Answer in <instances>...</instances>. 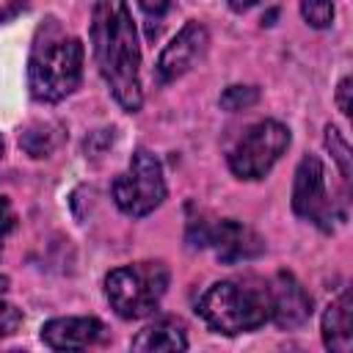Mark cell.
<instances>
[{"mask_svg": "<svg viewBox=\"0 0 353 353\" xmlns=\"http://www.w3.org/2000/svg\"><path fill=\"white\" fill-rule=\"evenodd\" d=\"M91 50L102 80L108 83L113 99L138 113L143 105L141 91V47L135 19L127 0H97L91 19Z\"/></svg>", "mask_w": 353, "mask_h": 353, "instance_id": "obj_1", "label": "cell"}, {"mask_svg": "<svg viewBox=\"0 0 353 353\" xmlns=\"http://www.w3.org/2000/svg\"><path fill=\"white\" fill-rule=\"evenodd\" d=\"M83 41L47 17L33 39L28 58V88L36 102H61L83 80Z\"/></svg>", "mask_w": 353, "mask_h": 353, "instance_id": "obj_2", "label": "cell"}, {"mask_svg": "<svg viewBox=\"0 0 353 353\" xmlns=\"http://www.w3.org/2000/svg\"><path fill=\"white\" fill-rule=\"evenodd\" d=\"M196 312L212 331L226 336L256 331L270 320V287L259 276L223 279L204 290Z\"/></svg>", "mask_w": 353, "mask_h": 353, "instance_id": "obj_3", "label": "cell"}, {"mask_svg": "<svg viewBox=\"0 0 353 353\" xmlns=\"http://www.w3.org/2000/svg\"><path fill=\"white\" fill-rule=\"evenodd\" d=\"M168 268L163 262H135L113 268L105 276V298L124 320H141L157 312L168 290Z\"/></svg>", "mask_w": 353, "mask_h": 353, "instance_id": "obj_4", "label": "cell"}, {"mask_svg": "<svg viewBox=\"0 0 353 353\" xmlns=\"http://www.w3.org/2000/svg\"><path fill=\"white\" fill-rule=\"evenodd\" d=\"M165 199L163 163L154 152L138 146L130 157L124 174L113 179V201L130 218H143L154 212Z\"/></svg>", "mask_w": 353, "mask_h": 353, "instance_id": "obj_5", "label": "cell"}, {"mask_svg": "<svg viewBox=\"0 0 353 353\" xmlns=\"http://www.w3.org/2000/svg\"><path fill=\"white\" fill-rule=\"evenodd\" d=\"M290 130L276 119L251 124L229 149V168L237 179H262L287 152Z\"/></svg>", "mask_w": 353, "mask_h": 353, "instance_id": "obj_6", "label": "cell"}, {"mask_svg": "<svg viewBox=\"0 0 353 353\" xmlns=\"http://www.w3.org/2000/svg\"><path fill=\"white\" fill-rule=\"evenodd\" d=\"M188 243L190 248H212L215 256L226 265L254 259L265 251L262 237L248 229L240 221L223 218V221H190L188 226Z\"/></svg>", "mask_w": 353, "mask_h": 353, "instance_id": "obj_7", "label": "cell"}, {"mask_svg": "<svg viewBox=\"0 0 353 353\" xmlns=\"http://www.w3.org/2000/svg\"><path fill=\"white\" fill-rule=\"evenodd\" d=\"M292 212L309 223H314L323 232L334 229V221H339L336 204L328 196L325 188V168L320 157L303 154L298 168H295V182H292Z\"/></svg>", "mask_w": 353, "mask_h": 353, "instance_id": "obj_8", "label": "cell"}, {"mask_svg": "<svg viewBox=\"0 0 353 353\" xmlns=\"http://www.w3.org/2000/svg\"><path fill=\"white\" fill-rule=\"evenodd\" d=\"M207 44H210V33L201 22L190 19L182 25V30L163 47L157 63H154V74H157V83H174L179 80L182 74H188L196 61L204 58L207 52Z\"/></svg>", "mask_w": 353, "mask_h": 353, "instance_id": "obj_9", "label": "cell"}, {"mask_svg": "<svg viewBox=\"0 0 353 353\" xmlns=\"http://www.w3.org/2000/svg\"><path fill=\"white\" fill-rule=\"evenodd\" d=\"M268 287H270V323L292 331L312 317V298L292 273L279 270L268 281Z\"/></svg>", "mask_w": 353, "mask_h": 353, "instance_id": "obj_10", "label": "cell"}, {"mask_svg": "<svg viewBox=\"0 0 353 353\" xmlns=\"http://www.w3.org/2000/svg\"><path fill=\"white\" fill-rule=\"evenodd\" d=\"M105 336V325L97 317H55L41 325V342L52 350H83Z\"/></svg>", "mask_w": 353, "mask_h": 353, "instance_id": "obj_11", "label": "cell"}, {"mask_svg": "<svg viewBox=\"0 0 353 353\" xmlns=\"http://www.w3.org/2000/svg\"><path fill=\"white\" fill-rule=\"evenodd\" d=\"M320 328H323V345L331 353H347L353 347V303L347 290H342L336 301L325 306Z\"/></svg>", "mask_w": 353, "mask_h": 353, "instance_id": "obj_12", "label": "cell"}, {"mask_svg": "<svg viewBox=\"0 0 353 353\" xmlns=\"http://www.w3.org/2000/svg\"><path fill=\"white\" fill-rule=\"evenodd\" d=\"M132 350L138 353H160V350H188V336H185V325L176 317H160L154 323H149L146 328H141L132 342Z\"/></svg>", "mask_w": 353, "mask_h": 353, "instance_id": "obj_13", "label": "cell"}, {"mask_svg": "<svg viewBox=\"0 0 353 353\" xmlns=\"http://www.w3.org/2000/svg\"><path fill=\"white\" fill-rule=\"evenodd\" d=\"M61 130L55 127V124H50V121H39V124H30L22 135H19V146L30 154V157H47L55 146H58V141H61V135H58Z\"/></svg>", "mask_w": 353, "mask_h": 353, "instance_id": "obj_14", "label": "cell"}, {"mask_svg": "<svg viewBox=\"0 0 353 353\" xmlns=\"http://www.w3.org/2000/svg\"><path fill=\"white\" fill-rule=\"evenodd\" d=\"M325 149H328V154L334 157V163H336L342 179L350 182V176H353V154H350L347 141L342 138V132H339L334 124L325 127Z\"/></svg>", "mask_w": 353, "mask_h": 353, "instance_id": "obj_15", "label": "cell"}, {"mask_svg": "<svg viewBox=\"0 0 353 353\" xmlns=\"http://www.w3.org/2000/svg\"><path fill=\"white\" fill-rule=\"evenodd\" d=\"M259 102V88L256 85H229L223 88L218 105L229 113H237V110H248Z\"/></svg>", "mask_w": 353, "mask_h": 353, "instance_id": "obj_16", "label": "cell"}, {"mask_svg": "<svg viewBox=\"0 0 353 353\" xmlns=\"http://www.w3.org/2000/svg\"><path fill=\"white\" fill-rule=\"evenodd\" d=\"M301 17L312 28H328L334 22V0H301Z\"/></svg>", "mask_w": 353, "mask_h": 353, "instance_id": "obj_17", "label": "cell"}, {"mask_svg": "<svg viewBox=\"0 0 353 353\" xmlns=\"http://www.w3.org/2000/svg\"><path fill=\"white\" fill-rule=\"evenodd\" d=\"M19 323H22V312H19L14 303L0 301V339H6V336H11V334H17Z\"/></svg>", "mask_w": 353, "mask_h": 353, "instance_id": "obj_18", "label": "cell"}, {"mask_svg": "<svg viewBox=\"0 0 353 353\" xmlns=\"http://www.w3.org/2000/svg\"><path fill=\"white\" fill-rule=\"evenodd\" d=\"M138 6H141V11L149 17V22H157V19H163V17L171 11L174 0H138Z\"/></svg>", "mask_w": 353, "mask_h": 353, "instance_id": "obj_19", "label": "cell"}, {"mask_svg": "<svg viewBox=\"0 0 353 353\" xmlns=\"http://www.w3.org/2000/svg\"><path fill=\"white\" fill-rule=\"evenodd\" d=\"M14 226H17V215H14V207H11V201H8L6 196H0V248H3V240H6V234H8Z\"/></svg>", "mask_w": 353, "mask_h": 353, "instance_id": "obj_20", "label": "cell"}, {"mask_svg": "<svg viewBox=\"0 0 353 353\" xmlns=\"http://www.w3.org/2000/svg\"><path fill=\"white\" fill-rule=\"evenodd\" d=\"M350 77H342L339 80V85H336V105H339V110H342V116H350Z\"/></svg>", "mask_w": 353, "mask_h": 353, "instance_id": "obj_21", "label": "cell"}, {"mask_svg": "<svg viewBox=\"0 0 353 353\" xmlns=\"http://www.w3.org/2000/svg\"><path fill=\"white\" fill-rule=\"evenodd\" d=\"M226 3H229V8H232V11L243 14V11L254 8V6H256V3H262V0H226Z\"/></svg>", "mask_w": 353, "mask_h": 353, "instance_id": "obj_22", "label": "cell"}, {"mask_svg": "<svg viewBox=\"0 0 353 353\" xmlns=\"http://www.w3.org/2000/svg\"><path fill=\"white\" fill-rule=\"evenodd\" d=\"M6 287H8V279H6V276H0V292H3Z\"/></svg>", "mask_w": 353, "mask_h": 353, "instance_id": "obj_23", "label": "cell"}, {"mask_svg": "<svg viewBox=\"0 0 353 353\" xmlns=\"http://www.w3.org/2000/svg\"><path fill=\"white\" fill-rule=\"evenodd\" d=\"M0 157H3V138H0Z\"/></svg>", "mask_w": 353, "mask_h": 353, "instance_id": "obj_24", "label": "cell"}]
</instances>
